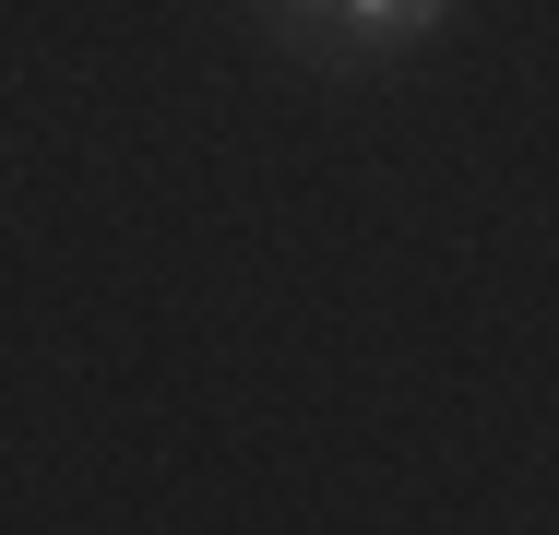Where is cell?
<instances>
[{
  "instance_id": "1",
  "label": "cell",
  "mask_w": 559,
  "mask_h": 535,
  "mask_svg": "<svg viewBox=\"0 0 559 535\" xmlns=\"http://www.w3.org/2000/svg\"><path fill=\"white\" fill-rule=\"evenodd\" d=\"M452 0H345V36H429Z\"/></svg>"
}]
</instances>
